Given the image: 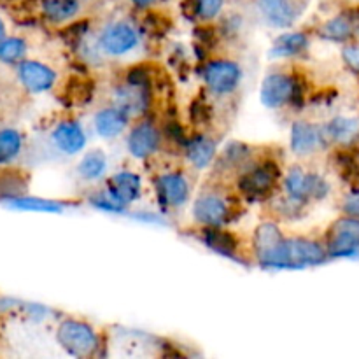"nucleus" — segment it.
<instances>
[{"instance_id":"cd10ccee","label":"nucleus","mask_w":359,"mask_h":359,"mask_svg":"<svg viewBox=\"0 0 359 359\" xmlns=\"http://www.w3.org/2000/svg\"><path fill=\"white\" fill-rule=\"evenodd\" d=\"M118 104L119 107L125 109L126 112H133V111H144L147 105V93L144 91L142 86H133L130 84L128 88H121L118 90Z\"/></svg>"},{"instance_id":"9b49d317","label":"nucleus","mask_w":359,"mask_h":359,"mask_svg":"<svg viewBox=\"0 0 359 359\" xmlns=\"http://www.w3.org/2000/svg\"><path fill=\"white\" fill-rule=\"evenodd\" d=\"M328 142L325 137V130L307 121H297L291 126V151L298 156H307L316 153L321 146Z\"/></svg>"},{"instance_id":"423d86ee","label":"nucleus","mask_w":359,"mask_h":359,"mask_svg":"<svg viewBox=\"0 0 359 359\" xmlns=\"http://www.w3.org/2000/svg\"><path fill=\"white\" fill-rule=\"evenodd\" d=\"M241 65L230 60H214L203 69V81L207 88L216 95H230L241 84Z\"/></svg>"},{"instance_id":"a211bd4d","label":"nucleus","mask_w":359,"mask_h":359,"mask_svg":"<svg viewBox=\"0 0 359 359\" xmlns=\"http://www.w3.org/2000/svg\"><path fill=\"white\" fill-rule=\"evenodd\" d=\"M217 153L216 140L205 135H196L186 142V158L196 168H207Z\"/></svg>"},{"instance_id":"ddd939ff","label":"nucleus","mask_w":359,"mask_h":359,"mask_svg":"<svg viewBox=\"0 0 359 359\" xmlns=\"http://www.w3.org/2000/svg\"><path fill=\"white\" fill-rule=\"evenodd\" d=\"M161 142V135L151 123L142 121L130 132L126 146H128V153L137 160H146V158L153 156L158 151Z\"/></svg>"},{"instance_id":"4468645a","label":"nucleus","mask_w":359,"mask_h":359,"mask_svg":"<svg viewBox=\"0 0 359 359\" xmlns=\"http://www.w3.org/2000/svg\"><path fill=\"white\" fill-rule=\"evenodd\" d=\"M158 198L167 207H181L189 198L188 179L179 172L163 174L156 179Z\"/></svg>"},{"instance_id":"f8f14e48","label":"nucleus","mask_w":359,"mask_h":359,"mask_svg":"<svg viewBox=\"0 0 359 359\" xmlns=\"http://www.w3.org/2000/svg\"><path fill=\"white\" fill-rule=\"evenodd\" d=\"M284 237L279 226L273 223H262L255 231V238H252V248H255V255L258 262L262 263L265 269H269L272 263L273 256L283 245Z\"/></svg>"},{"instance_id":"1a4fd4ad","label":"nucleus","mask_w":359,"mask_h":359,"mask_svg":"<svg viewBox=\"0 0 359 359\" xmlns=\"http://www.w3.org/2000/svg\"><path fill=\"white\" fill-rule=\"evenodd\" d=\"M139 44V34L135 28L125 21H118L109 27L100 34V48L107 55L121 56L132 51Z\"/></svg>"},{"instance_id":"5701e85b","label":"nucleus","mask_w":359,"mask_h":359,"mask_svg":"<svg viewBox=\"0 0 359 359\" xmlns=\"http://www.w3.org/2000/svg\"><path fill=\"white\" fill-rule=\"evenodd\" d=\"M6 205L16 210H27V212H62L65 209L62 202L48 198H37V196H16V198L6 200Z\"/></svg>"},{"instance_id":"6ab92c4d","label":"nucleus","mask_w":359,"mask_h":359,"mask_svg":"<svg viewBox=\"0 0 359 359\" xmlns=\"http://www.w3.org/2000/svg\"><path fill=\"white\" fill-rule=\"evenodd\" d=\"M109 186L126 203H132L135 200H139L140 193H142V181H140V175L135 174V172H118V174L112 175V179L109 181Z\"/></svg>"},{"instance_id":"393cba45","label":"nucleus","mask_w":359,"mask_h":359,"mask_svg":"<svg viewBox=\"0 0 359 359\" xmlns=\"http://www.w3.org/2000/svg\"><path fill=\"white\" fill-rule=\"evenodd\" d=\"M323 130H325L326 140L346 144L359 133V121L353 118H335L328 125L323 126Z\"/></svg>"},{"instance_id":"c756f323","label":"nucleus","mask_w":359,"mask_h":359,"mask_svg":"<svg viewBox=\"0 0 359 359\" xmlns=\"http://www.w3.org/2000/svg\"><path fill=\"white\" fill-rule=\"evenodd\" d=\"M90 203L97 209L107 210V212H123L126 207V202L109 186V188L100 189L90 198Z\"/></svg>"},{"instance_id":"2eb2a0df","label":"nucleus","mask_w":359,"mask_h":359,"mask_svg":"<svg viewBox=\"0 0 359 359\" xmlns=\"http://www.w3.org/2000/svg\"><path fill=\"white\" fill-rule=\"evenodd\" d=\"M53 142L62 153L77 154L86 146V133L77 121H62L53 130Z\"/></svg>"},{"instance_id":"0eeeda50","label":"nucleus","mask_w":359,"mask_h":359,"mask_svg":"<svg viewBox=\"0 0 359 359\" xmlns=\"http://www.w3.org/2000/svg\"><path fill=\"white\" fill-rule=\"evenodd\" d=\"M280 172L273 163H263L245 172L238 181V188L249 198H265L276 188Z\"/></svg>"},{"instance_id":"7ed1b4c3","label":"nucleus","mask_w":359,"mask_h":359,"mask_svg":"<svg viewBox=\"0 0 359 359\" xmlns=\"http://www.w3.org/2000/svg\"><path fill=\"white\" fill-rule=\"evenodd\" d=\"M284 189L291 200L304 205L309 200L328 195L330 184L321 175L304 170L302 167H293L284 177Z\"/></svg>"},{"instance_id":"7c9ffc66","label":"nucleus","mask_w":359,"mask_h":359,"mask_svg":"<svg viewBox=\"0 0 359 359\" xmlns=\"http://www.w3.org/2000/svg\"><path fill=\"white\" fill-rule=\"evenodd\" d=\"M184 4L189 6V9H184V13L191 11L193 18H200L203 21L214 20L223 11V0H186Z\"/></svg>"},{"instance_id":"f3484780","label":"nucleus","mask_w":359,"mask_h":359,"mask_svg":"<svg viewBox=\"0 0 359 359\" xmlns=\"http://www.w3.org/2000/svg\"><path fill=\"white\" fill-rule=\"evenodd\" d=\"M258 9L272 27H290L297 18L293 0H258Z\"/></svg>"},{"instance_id":"aec40b11","label":"nucleus","mask_w":359,"mask_h":359,"mask_svg":"<svg viewBox=\"0 0 359 359\" xmlns=\"http://www.w3.org/2000/svg\"><path fill=\"white\" fill-rule=\"evenodd\" d=\"M356 20L351 14H339V16L332 18V20L326 21L321 27L319 34L325 39L333 42H344L347 39H351L356 32Z\"/></svg>"},{"instance_id":"f257e3e1","label":"nucleus","mask_w":359,"mask_h":359,"mask_svg":"<svg viewBox=\"0 0 359 359\" xmlns=\"http://www.w3.org/2000/svg\"><path fill=\"white\" fill-rule=\"evenodd\" d=\"M328 251L312 238L294 237L284 238L279 252L272 259L269 269H305L321 265L328 258Z\"/></svg>"},{"instance_id":"39448f33","label":"nucleus","mask_w":359,"mask_h":359,"mask_svg":"<svg viewBox=\"0 0 359 359\" xmlns=\"http://www.w3.org/2000/svg\"><path fill=\"white\" fill-rule=\"evenodd\" d=\"M326 251L332 258H351L359 252V219L346 216L335 221L328 231Z\"/></svg>"},{"instance_id":"2f4dec72","label":"nucleus","mask_w":359,"mask_h":359,"mask_svg":"<svg viewBox=\"0 0 359 359\" xmlns=\"http://www.w3.org/2000/svg\"><path fill=\"white\" fill-rule=\"evenodd\" d=\"M342 58L349 69H353L354 72H359V46H346L342 51Z\"/></svg>"},{"instance_id":"72a5a7b5","label":"nucleus","mask_w":359,"mask_h":359,"mask_svg":"<svg viewBox=\"0 0 359 359\" xmlns=\"http://www.w3.org/2000/svg\"><path fill=\"white\" fill-rule=\"evenodd\" d=\"M154 2H156V0H132L133 6L139 7V9H147V7L153 6Z\"/></svg>"},{"instance_id":"9d476101","label":"nucleus","mask_w":359,"mask_h":359,"mask_svg":"<svg viewBox=\"0 0 359 359\" xmlns=\"http://www.w3.org/2000/svg\"><path fill=\"white\" fill-rule=\"evenodd\" d=\"M18 79L30 93H42L55 86L56 74L48 65L35 60H23L18 63Z\"/></svg>"},{"instance_id":"6e6552de","label":"nucleus","mask_w":359,"mask_h":359,"mask_svg":"<svg viewBox=\"0 0 359 359\" xmlns=\"http://www.w3.org/2000/svg\"><path fill=\"white\" fill-rule=\"evenodd\" d=\"M193 217L203 226H223L230 219V205L216 193H203L193 203Z\"/></svg>"},{"instance_id":"b1692460","label":"nucleus","mask_w":359,"mask_h":359,"mask_svg":"<svg viewBox=\"0 0 359 359\" xmlns=\"http://www.w3.org/2000/svg\"><path fill=\"white\" fill-rule=\"evenodd\" d=\"M309 35L304 32L283 34L272 46V56H297L307 51Z\"/></svg>"},{"instance_id":"412c9836","label":"nucleus","mask_w":359,"mask_h":359,"mask_svg":"<svg viewBox=\"0 0 359 359\" xmlns=\"http://www.w3.org/2000/svg\"><path fill=\"white\" fill-rule=\"evenodd\" d=\"M203 244L212 251L219 252L223 256H233L237 251V238L230 231L221 230V226H205L202 235Z\"/></svg>"},{"instance_id":"c85d7f7f","label":"nucleus","mask_w":359,"mask_h":359,"mask_svg":"<svg viewBox=\"0 0 359 359\" xmlns=\"http://www.w3.org/2000/svg\"><path fill=\"white\" fill-rule=\"evenodd\" d=\"M27 42L20 37H6L0 42V62L6 65H18L27 55Z\"/></svg>"},{"instance_id":"4be33fe9","label":"nucleus","mask_w":359,"mask_h":359,"mask_svg":"<svg viewBox=\"0 0 359 359\" xmlns=\"http://www.w3.org/2000/svg\"><path fill=\"white\" fill-rule=\"evenodd\" d=\"M79 0H41V11L51 23H65L79 13Z\"/></svg>"},{"instance_id":"a878e982","label":"nucleus","mask_w":359,"mask_h":359,"mask_svg":"<svg viewBox=\"0 0 359 359\" xmlns=\"http://www.w3.org/2000/svg\"><path fill=\"white\" fill-rule=\"evenodd\" d=\"M107 170V156L100 149L88 151L77 165V172L84 181H97Z\"/></svg>"},{"instance_id":"473e14b6","label":"nucleus","mask_w":359,"mask_h":359,"mask_svg":"<svg viewBox=\"0 0 359 359\" xmlns=\"http://www.w3.org/2000/svg\"><path fill=\"white\" fill-rule=\"evenodd\" d=\"M344 212H346V216L356 217V219H359V195L353 196V198H349L346 203H344Z\"/></svg>"},{"instance_id":"f704fd0d","label":"nucleus","mask_w":359,"mask_h":359,"mask_svg":"<svg viewBox=\"0 0 359 359\" xmlns=\"http://www.w3.org/2000/svg\"><path fill=\"white\" fill-rule=\"evenodd\" d=\"M6 37H7V35H6V25H4L2 18H0V42H2Z\"/></svg>"},{"instance_id":"20e7f679","label":"nucleus","mask_w":359,"mask_h":359,"mask_svg":"<svg viewBox=\"0 0 359 359\" xmlns=\"http://www.w3.org/2000/svg\"><path fill=\"white\" fill-rule=\"evenodd\" d=\"M300 95L302 90L298 81L284 72L269 74L259 88V100L269 109H280L287 104H293Z\"/></svg>"},{"instance_id":"f03ea898","label":"nucleus","mask_w":359,"mask_h":359,"mask_svg":"<svg viewBox=\"0 0 359 359\" xmlns=\"http://www.w3.org/2000/svg\"><path fill=\"white\" fill-rule=\"evenodd\" d=\"M56 340L62 349L74 358H90L98 349V337L95 330L76 319H65L58 326Z\"/></svg>"},{"instance_id":"bb28decb","label":"nucleus","mask_w":359,"mask_h":359,"mask_svg":"<svg viewBox=\"0 0 359 359\" xmlns=\"http://www.w3.org/2000/svg\"><path fill=\"white\" fill-rule=\"evenodd\" d=\"M23 149V135L14 128L0 130V167L13 163Z\"/></svg>"},{"instance_id":"dca6fc26","label":"nucleus","mask_w":359,"mask_h":359,"mask_svg":"<svg viewBox=\"0 0 359 359\" xmlns=\"http://www.w3.org/2000/svg\"><path fill=\"white\" fill-rule=\"evenodd\" d=\"M128 112L123 107H105L95 114V130L102 139H114L121 135L128 123Z\"/></svg>"}]
</instances>
